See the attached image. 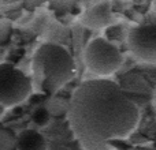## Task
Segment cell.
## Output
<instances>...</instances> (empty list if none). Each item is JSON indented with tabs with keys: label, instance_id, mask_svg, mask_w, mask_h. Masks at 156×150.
Here are the masks:
<instances>
[{
	"label": "cell",
	"instance_id": "cell-1",
	"mask_svg": "<svg viewBox=\"0 0 156 150\" xmlns=\"http://www.w3.org/2000/svg\"><path fill=\"white\" fill-rule=\"evenodd\" d=\"M69 126L82 150H115L140 123L137 104L116 82L96 78L82 82L69 100Z\"/></svg>",
	"mask_w": 156,
	"mask_h": 150
},
{
	"label": "cell",
	"instance_id": "cell-2",
	"mask_svg": "<svg viewBox=\"0 0 156 150\" xmlns=\"http://www.w3.org/2000/svg\"><path fill=\"white\" fill-rule=\"evenodd\" d=\"M33 74L41 89L55 94L74 74V59L71 53L55 43H45L37 48L33 56Z\"/></svg>",
	"mask_w": 156,
	"mask_h": 150
},
{
	"label": "cell",
	"instance_id": "cell-3",
	"mask_svg": "<svg viewBox=\"0 0 156 150\" xmlns=\"http://www.w3.org/2000/svg\"><path fill=\"white\" fill-rule=\"evenodd\" d=\"M83 62L92 74L110 77L123 64V55L111 41L103 37L90 40L83 51Z\"/></svg>",
	"mask_w": 156,
	"mask_h": 150
},
{
	"label": "cell",
	"instance_id": "cell-4",
	"mask_svg": "<svg viewBox=\"0 0 156 150\" xmlns=\"http://www.w3.org/2000/svg\"><path fill=\"white\" fill-rule=\"evenodd\" d=\"M32 93V80L12 66L0 67V105L15 107Z\"/></svg>",
	"mask_w": 156,
	"mask_h": 150
},
{
	"label": "cell",
	"instance_id": "cell-5",
	"mask_svg": "<svg viewBox=\"0 0 156 150\" xmlns=\"http://www.w3.org/2000/svg\"><path fill=\"white\" fill-rule=\"evenodd\" d=\"M127 48L138 60L156 63V23L140 25L127 34Z\"/></svg>",
	"mask_w": 156,
	"mask_h": 150
},
{
	"label": "cell",
	"instance_id": "cell-6",
	"mask_svg": "<svg viewBox=\"0 0 156 150\" xmlns=\"http://www.w3.org/2000/svg\"><path fill=\"white\" fill-rule=\"evenodd\" d=\"M114 22H115V16L108 2H101L92 5L82 15V23L92 29L110 27Z\"/></svg>",
	"mask_w": 156,
	"mask_h": 150
},
{
	"label": "cell",
	"instance_id": "cell-7",
	"mask_svg": "<svg viewBox=\"0 0 156 150\" xmlns=\"http://www.w3.org/2000/svg\"><path fill=\"white\" fill-rule=\"evenodd\" d=\"M18 150H47V141L34 130H25L16 138Z\"/></svg>",
	"mask_w": 156,
	"mask_h": 150
},
{
	"label": "cell",
	"instance_id": "cell-8",
	"mask_svg": "<svg viewBox=\"0 0 156 150\" xmlns=\"http://www.w3.org/2000/svg\"><path fill=\"white\" fill-rule=\"evenodd\" d=\"M23 3V7L26 10L32 11L34 8H37L38 5L44 4V3H48L49 7L58 14V15H65L73 11L74 5L77 4V0H22Z\"/></svg>",
	"mask_w": 156,
	"mask_h": 150
},
{
	"label": "cell",
	"instance_id": "cell-9",
	"mask_svg": "<svg viewBox=\"0 0 156 150\" xmlns=\"http://www.w3.org/2000/svg\"><path fill=\"white\" fill-rule=\"evenodd\" d=\"M47 109L55 118L65 116L69 112V101L60 98V97H52L48 101V104H47Z\"/></svg>",
	"mask_w": 156,
	"mask_h": 150
},
{
	"label": "cell",
	"instance_id": "cell-10",
	"mask_svg": "<svg viewBox=\"0 0 156 150\" xmlns=\"http://www.w3.org/2000/svg\"><path fill=\"white\" fill-rule=\"evenodd\" d=\"M16 148V138L12 132L0 124V150H15Z\"/></svg>",
	"mask_w": 156,
	"mask_h": 150
},
{
	"label": "cell",
	"instance_id": "cell-11",
	"mask_svg": "<svg viewBox=\"0 0 156 150\" xmlns=\"http://www.w3.org/2000/svg\"><path fill=\"white\" fill-rule=\"evenodd\" d=\"M51 116L52 115L49 113V111L47 109V107L45 108H38V109L33 113V121H34L37 126L44 127V126H47V124L49 123Z\"/></svg>",
	"mask_w": 156,
	"mask_h": 150
},
{
	"label": "cell",
	"instance_id": "cell-12",
	"mask_svg": "<svg viewBox=\"0 0 156 150\" xmlns=\"http://www.w3.org/2000/svg\"><path fill=\"white\" fill-rule=\"evenodd\" d=\"M12 32V23L7 18H0V44L5 43Z\"/></svg>",
	"mask_w": 156,
	"mask_h": 150
},
{
	"label": "cell",
	"instance_id": "cell-13",
	"mask_svg": "<svg viewBox=\"0 0 156 150\" xmlns=\"http://www.w3.org/2000/svg\"><path fill=\"white\" fill-rule=\"evenodd\" d=\"M154 104H155V109H156V91H155V96H154Z\"/></svg>",
	"mask_w": 156,
	"mask_h": 150
}]
</instances>
